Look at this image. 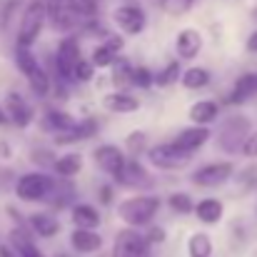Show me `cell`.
I'll use <instances>...</instances> for the list:
<instances>
[{"mask_svg": "<svg viewBox=\"0 0 257 257\" xmlns=\"http://www.w3.org/2000/svg\"><path fill=\"white\" fill-rule=\"evenodd\" d=\"M160 210V200L153 195H140V197H130L125 202L117 205V217L130 225V227H143L148 225Z\"/></svg>", "mask_w": 257, "mask_h": 257, "instance_id": "cell-1", "label": "cell"}, {"mask_svg": "<svg viewBox=\"0 0 257 257\" xmlns=\"http://www.w3.org/2000/svg\"><path fill=\"white\" fill-rule=\"evenodd\" d=\"M45 20H48V0H33L23 10L20 30H18V45L20 48H30L38 40V35L43 33Z\"/></svg>", "mask_w": 257, "mask_h": 257, "instance_id": "cell-2", "label": "cell"}, {"mask_svg": "<svg viewBox=\"0 0 257 257\" xmlns=\"http://www.w3.org/2000/svg\"><path fill=\"white\" fill-rule=\"evenodd\" d=\"M15 63L20 68V73L25 75L28 85L33 87L35 95H48L50 92V75L45 73V68L35 60V55L30 53V48H20L18 45V53H15Z\"/></svg>", "mask_w": 257, "mask_h": 257, "instance_id": "cell-3", "label": "cell"}, {"mask_svg": "<svg viewBox=\"0 0 257 257\" xmlns=\"http://www.w3.org/2000/svg\"><path fill=\"white\" fill-rule=\"evenodd\" d=\"M55 187V180L45 172H25L15 182V195L25 202H40L48 200L50 190Z\"/></svg>", "mask_w": 257, "mask_h": 257, "instance_id": "cell-4", "label": "cell"}, {"mask_svg": "<svg viewBox=\"0 0 257 257\" xmlns=\"http://www.w3.org/2000/svg\"><path fill=\"white\" fill-rule=\"evenodd\" d=\"M247 135H250V120L242 115H230L217 133V148L225 153H237L242 150Z\"/></svg>", "mask_w": 257, "mask_h": 257, "instance_id": "cell-5", "label": "cell"}, {"mask_svg": "<svg viewBox=\"0 0 257 257\" xmlns=\"http://www.w3.org/2000/svg\"><path fill=\"white\" fill-rule=\"evenodd\" d=\"M148 160L160 170H177L192 160V153L177 148L175 143H163V145H155L148 150Z\"/></svg>", "mask_w": 257, "mask_h": 257, "instance_id": "cell-6", "label": "cell"}, {"mask_svg": "<svg viewBox=\"0 0 257 257\" xmlns=\"http://www.w3.org/2000/svg\"><path fill=\"white\" fill-rule=\"evenodd\" d=\"M80 43L78 38H65L60 40L58 45V53H55V68H58V75L60 80H75V68L80 63Z\"/></svg>", "mask_w": 257, "mask_h": 257, "instance_id": "cell-7", "label": "cell"}, {"mask_svg": "<svg viewBox=\"0 0 257 257\" xmlns=\"http://www.w3.org/2000/svg\"><path fill=\"white\" fill-rule=\"evenodd\" d=\"M148 247H150V240L135 232V227H127L117 232L112 257H148Z\"/></svg>", "mask_w": 257, "mask_h": 257, "instance_id": "cell-8", "label": "cell"}, {"mask_svg": "<svg viewBox=\"0 0 257 257\" xmlns=\"http://www.w3.org/2000/svg\"><path fill=\"white\" fill-rule=\"evenodd\" d=\"M235 172V165L232 163H210V165H202L190 175L192 185L197 187H217V185H225Z\"/></svg>", "mask_w": 257, "mask_h": 257, "instance_id": "cell-9", "label": "cell"}, {"mask_svg": "<svg viewBox=\"0 0 257 257\" xmlns=\"http://www.w3.org/2000/svg\"><path fill=\"white\" fill-rule=\"evenodd\" d=\"M112 23H115L125 35H138V33L145 30L148 18H145V13H143L138 5H120V8H115V13H112Z\"/></svg>", "mask_w": 257, "mask_h": 257, "instance_id": "cell-10", "label": "cell"}, {"mask_svg": "<svg viewBox=\"0 0 257 257\" xmlns=\"http://www.w3.org/2000/svg\"><path fill=\"white\" fill-rule=\"evenodd\" d=\"M92 158H95V163H97L100 170H105L107 175H112V177H117L120 170L125 168V163H127L125 155H122V150L117 145H110V143L97 145L95 153H92Z\"/></svg>", "mask_w": 257, "mask_h": 257, "instance_id": "cell-11", "label": "cell"}, {"mask_svg": "<svg viewBox=\"0 0 257 257\" xmlns=\"http://www.w3.org/2000/svg\"><path fill=\"white\" fill-rule=\"evenodd\" d=\"M5 110L13 125L18 127H28L33 122V107L25 102V97L20 92H8L5 95Z\"/></svg>", "mask_w": 257, "mask_h": 257, "instance_id": "cell-12", "label": "cell"}, {"mask_svg": "<svg viewBox=\"0 0 257 257\" xmlns=\"http://www.w3.org/2000/svg\"><path fill=\"white\" fill-rule=\"evenodd\" d=\"M175 50H177V55H180L182 60H192V58H197L200 50H202V35H200L195 28H185V30H180L177 38H175Z\"/></svg>", "mask_w": 257, "mask_h": 257, "instance_id": "cell-13", "label": "cell"}, {"mask_svg": "<svg viewBox=\"0 0 257 257\" xmlns=\"http://www.w3.org/2000/svg\"><path fill=\"white\" fill-rule=\"evenodd\" d=\"M120 185L130 187V190H145V187H153V177L143 170L135 160H127L125 168L120 170V175L115 177Z\"/></svg>", "mask_w": 257, "mask_h": 257, "instance_id": "cell-14", "label": "cell"}, {"mask_svg": "<svg viewBox=\"0 0 257 257\" xmlns=\"http://www.w3.org/2000/svg\"><path fill=\"white\" fill-rule=\"evenodd\" d=\"M252 95H257V73H245V75L237 78V83L232 85L230 95L225 97V102L227 105H242Z\"/></svg>", "mask_w": 257, "mask_h": 257, "instance_id": "cell-15", "label": "cell"}, {"mask_svg": "<svg viewBox=\"0 0 257 257\" xmlns=\"http://www.w3.org/2000/svg\"><path fill=\"white\" fill-rule=\"evenodd\" d=\"M207 140H210V130H207V125H195V127H185L172 143H175L177 148L187 150V153H195V150L202 148Z\"/></svg>", "mask_w": 257, "mask_h": 257, "instance_id": "cell-16", "label": "cell"}, {"mask_svg": "<svg viewBox=\"0 0 257 257\" xmlns=\"http://www.w3.org/2000/svg\"><path fill=\"white\" fill-rule=\"evenodd\" d=\"M102 107L107 110V112H115V115H127V112H135L138 107H140V100L138 97H133V95H127V92H107L105 97H102Z\"/></svg>", "mask_w": 257, "mask_h": 257, "instance_id": "cell-17", "label": "cell"}, {"mask_svg": "<svg viewBox=\"0 0 257 257\" xmlns=\"http://www.w3.org/2000/svg\"><path fill=\"white\" fill-rule=\"evenodd\" d=\"M70 245L75 252L80 255H90V252H97L102 247V237L95 232V230H85V227H78L73 235H70Z\"/></svg>", "mask_w": 257, "mask_h": 257, "instance_id": "cell-18", "label": "cell"}, {"mask_svg": "<svg viewBox=\"0 0 257 257\" xmlns=\"http://www.w3.org/2000/svg\"><path fill=\"white\" fill-rule=\"evenodd\" d=\"M97 133V120H92V117H87L83 122H78L75 127H70V130H65V133H58L55 135V143L58 145H70V143H80V140H87V138H92Z\"/></svg>", "mask_w": 257, "mask_h": 257, "instance_id": "cell-19", "label": "cell"}, {"mask_svg": "<svg viewBox=\"0 0 257 257\" xmlns=\"http://www.w3.org/2000/svg\"><path fill=\"white\" fill-rule=\"evenodd\" d=\"M190 120L195 122V125H210V122H215V117H217V102H212V100H197L192 107H190Z\"/></svg>", "mask_w": 257, "mask_h": 257, "instance_id": "cell-20", "label": "cell"}, {"mask_svg": "<svg viewBox=\"0 0 257 257\" xmlns=\"http://www.w3.org/2000/svg\"><path fill=\"white\" fill-rule=\"evenodd\" d=\"M195 215H197L200 222H205V225H215V222L222 220V202L207 197V200H202V202L195 205Z\"/></svg>", "mask_w": 257, "mask_h": 257, "instance_id": "cell-21", "label": "cell"}, {"mask_svg": "<svg viewBox=\"0 0 257 257\" xmlns=\"http://www.w3.org/2000/svg\"><path fill=\"white\" fill-rule=\"evenodd\" d=\"M30 227H33V232L40 235V237H55L58 230H60V222H58L53 215L35 212V215H30Z\"/></svg>", "mask_w": 257, "mask_h": 257, "instance_id": "cell-22", "label": "cell"}, {"mask_svg": "<svg viewBox=\"0 0 257 257\" xmlns=\"http://www.w3.org/2000/svg\"><path fill=\"white\" fill-rule=\"evenodd\" d=\"M80 168H83V158H80L78 153H65V155H60V158L53 163L55 175H60L63 180H70L73 175H78Z\"/></svg>", "mask_w": 257, "mask_h": 257, "instance_id": "cell-23", "label": "cell"}, {"mask_svg": "<svg viewBox=\"0 0 257 257\" xmlns=\"http://www.w3.org/2000/svg\"><path fill=\"white\" fill-rule=\"evenodd\" d=\"M73 222H75V227L95 230V227L100 225V215H97V210H95L92 205L80 202V205H75V207H73Z\"/></svg>", "mask_w": 257, "mask_h": 257, "instance_id": "cell-24", "label": "cell"}, {"mask_svg": "<svg viewBox=\"0 0 257 257\" xmlns=\"http://www.w3.org/2000/svg\"><path fill=\"white\" fill-rule=\"evenodd\" d=\"M212 240L205 232H192L187 240V255L190 257H212Z\"/></svg>", "mask_w": 257, "mask_h": 257, "instance_id": "cell-25", "label": "cell"}, {"mask_svg": "<svg viewBox=\"0 0 257 257\" xmlns=\"http://www.w3.org/2000/svg\"><path fill=\"white\" fill-rule=\"evenodd\" d=\"M43 125H45L48 130L65 133V130L75 127L78 122H75V120H73L68 112H60V110H48V112H45V117H43Z\"/></svg>", "mask_w": 257, "mask_h": 257, "instance_id": "cell-26", "label": "cell"}, {"mask_svg": "<svg viewBox=\"0 0 257 257\" xmlns=\"http://www.w3.org/2000/svg\"><path fill=\"white\" fill-rule=\"evenodd\" d=\"M180 83L187 87V90H200L210 83V73L205 68H187L180 78Z\"/></svg>", "mask_w": 257, "mask_h": 257, "instance_id": "cell-27", "label": "cell"}, {"mask_svg": "<svg viewBox=\"0 0 257 257\" xmlns=\"http://www.w3.org/2000/svg\"><path fill=\"white\" fill-rule=\"evenodd\" d=\"M75 197V190L70 187V185H65V182H58L55 180V187L50 190V195H48V202L53 205V207H65V205H70V200Z\"/></svg>", "mask_w": 257, "mask_h": 257, "instance_id": "cell-28", "label": "cell"}, {"mask_svg": "<svg viewBox=\"0 0 257 257\" xmlns=\"http://www.w3.org/2000/svg\"><path fill=\"white\" fill-rule=\"evenodd\" d=\"M117 50L115 48H110L107 43H102V45H97L95 50H92V63H95V68H110V65H115L117 63Z\"/></svg>", "mask_w": 257, "mask_h": 257, "instance_id": "cell-29", "label": "cell"}, {"mask_svg": "<svg viewBox=\"0 0 257 257\" xmlns=\"http://www.w3.org/2000/svg\"><path fill=\"white\" fill-rule=\"evenodd\" d=\"M145 148H148V133L133 130V133L125 138V150H127L130 155H143Z\"/></svg>", "mask_w": 257, "mask_h": 257, "instance_id": "cell-30", "label": "cell"}, {"mask_svg": "<svg viewBox=\"0 0 257 257\" xmlns=\"http://www.w3.org/2000/svg\"><path fill=\"white\" fill-rule=\"evenodd\" d=\"M182 78V70H180V63L177 60H172L168 68H163L158 75H155V83L160 87H168V85H172V83H177Z\"/></svg>", "mask_w": 257, "mask_h": 257, "instance_id": "cell-31", "label": "cell"}, {"mask_svg": "<svg viewBox=\"0 0 257 257\" xmlns=\"http://www.w3.org/2000/svg\"><path fill=\"white\" fill-rule=\"evenodd\" d=\"M168 205H170L175 212H180V215H187L190 210H195V205H192L190 195H185V192H175V195H170Z\"/></svg>", "mask_w": 257, "mask_h": 257, "instance_id": "cell-32", "label": "cell"}, {"mask_svg": "<svg viewBox=\"0 0 257 257\" xmlns=\"http://www.w3.org/2000/svg\"><path fill=\"white\" fill-rule=\"evenodd\" d=\"M190 5H192V0H160V8L165 13H170L172 18H177L185 10H190Z\"/></svg>", "mask_w": 257, "mask_h": 257, "instance_id": "cell-33", "label": "cell"}, {"mask_svg": "<svg viewBox=\"0 0 257 257\" xmlns=\"http://www.w3.org/2000/svg\"><path fill=\"white\" fill-rule=\"evenodd\" d=\"M92 78H95V63H92V60H90V63H87V60H80L78 68H75V80H78V83H90Z\"/></svg>", "mask_w": 257, "mask_h": 257, "instance_id": "cell-34", "label": "cell"}, {"mask_svg": "<svg viewBox=\"0 0 257 257\" xmlns=\"http://www.w3.org/2000/svg\"><path fill=\"white\" fill-rule=\"evenodd\" d=\"M153 83H155V75H153L148 68H135V73H133V85L150 87Z\"/></svg>", "mask_w": 257, "mask_h": 257, "instance_id": "cell-35", "label": "cell"}, {"mask_svg": "<svg viewBox=\"0 0 257 257\" xmlns=\"http://www.w3.org/2000/svg\"><path fill=\"white\" fill-rule=\"evenodd\" d=\"M245 158H257V133H250L247 135V140H245V145H242V150H240Z\"/></svg>", "mask_w": 257, "mask_h": 257, "instance_id": "cell-36", "label": "cell"}, {"mask_svg": "<svg viewBox=\"0 0 257 257\" xmlns=\"http://www.w3.org/2000/svg\"><path fill=\"white\" fill-rule=\"evenodd\" d=\"M145 237H148L150 242H155V245H158V242H165V237H168V232H165L163 227H153V230H150V232H148Z\"/></svg>", "mask_w": 257, "mask_h": 257, "instance_id": "cell-37", "label": "cell"}, {"mask_svg": "<svg viewBox=\"0 0 257 257\" xmlns=\"http://www.w3.org/2000/svg\"><path fill=\"white\" fill-rule=\"evenodd\" d=\"M97 197H100V202H102V205H110V202H112V187H110V185H100Z\"/></svg>", "mask_w": 257, "mask_h": 257, "instance_id": "cell-38", "label": "cell"}, {"mask_svg": "<svg viewBox=\"0 0 257 257\" xmlns=\"http://www.w3.org/2000/svg\"><path fill=\"white\" fill-rule=\"evenodd\" d=\"M247 50H250V53H257V30L247 38Z\"/></svg>", "mask_w": 257, "mask_h": 257, "instance_id": "cell-39", "label": "cell"}, {"mask_svg": "<svg viewBox=\"0 0 257 257\" xmlns=\"http://www.w3.org/2000/svg\"><path fill=\"white\" fill-rule=\"evenodd\" d=\"M5 122H10V117H8V110L0 107V125H5Z\"/></svg>", "mask_w": 257, "mask_h": 257, "instance_id": "cell-40", "label": "cell"}]
</instances>
